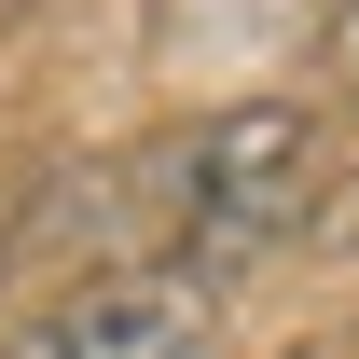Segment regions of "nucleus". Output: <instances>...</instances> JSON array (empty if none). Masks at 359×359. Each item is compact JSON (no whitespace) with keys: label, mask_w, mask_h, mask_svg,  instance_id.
Instances as JSON below:
<instances>
[{"label":"nucleus","mask_w":359,"mask_h":359,"mask_svg":"<svg viewBox=\"0 0 359 359\" xmlns=\"http://www.w3.org/2000/svg\"><path fill=\"white\" fill-rule=\"evenodd\" d=\"M194 346H208V290L152 276V263H111L83 290H55L0 359H194Z\"/></svg>","instance_id":"f03ea898"},{"label":"nucleus","mask_w":359,"mask_h":359,"mask_svg":"<svg viewBox=\"0 0 359 359\" xmlns=\"http://www.w3.org/2000/svg\"><path fill=\"white\" fill-rule=\"evenodd\" d=\"M318 180H332V125H318L304 97H235L208 111L194 138H166L138 194H152V276L180 263H249L276 235H304Z\"/></svg>","instance_id":"f257e3e1"},{"label":"nucleus","mask_w":359,"mask_h":359,"mask_svg":"<svg viewBox=\"0 0 359 359\" xmlns=\"http://www.w3.org/2000/svg\"><path fill=\"white\" fill-rule=\"evenodd\" d=\"M166 28H276V14H346V0H152Z\"/></svg>","instance_id":"7ed1b4c3"},{"label":"nucleus","mask_w":359,"mask_h":359,"mask_svg":"<svg viewBox=\"0 0 359 359\" xmlns=\"http://www.w3.org/2000/svg\"><path fill=\"white\" fill-rule=\"evenodd\" d=\"M332 83L359 97V0H346V14H332Z\"/></svg>","instance_id":"20e7f679"},{"label":"nucleus","mask_w":359,"mask_h":359,"mask_svg":"<svg viewBox=\"0 0 359 359\" xmlns=\"http://www.w3.org/2000/svg\"><path fill=\"white\" fill-rule=\"evenodd\" d=\"M0 14H28V0H0Z\"/></svg>","instance_id":"39448f33"}]
</instances>
